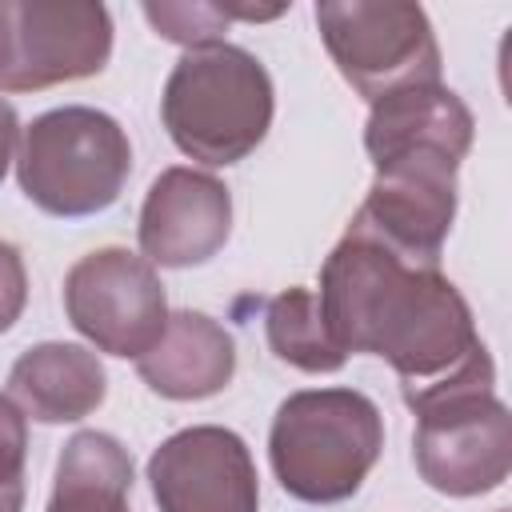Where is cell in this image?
I'll return each mask as SVG.
<instances>
[{"label": "cell", "instance_id": "9", "mask_svg": "<svg viewBox=\"0 0 512 512\" xmlns=\"http://www.w3.org/2000/svg\"><path fill=\"white\" fill-rule=\"evenodd\" d=\"M68 324L120 360H140L168 324V296L156 268L128 248H96L64 276Z\"/></svg>", "mask_w": 512, "mask_h": 512}, {"label": "cell", "instance_id": "14", "mask_svg": "<svg viewBox=\"0 0 512 512\" xmlns=\"http://www.w3.org/2000/svg\"><path fill=\"white\" fill-rule=\"evenodd\" d=\"M132 480V452L112 432L80 428L60 448L44 512H132Z\"/></svg>", "mask_w": 512, "mask_h": 512}, {"label": "cell", "instance_id": "5", "mask_svg": "<svg viewBox=\"0 0 512 512\" xmlns=\"http://www.w3.org/2000/svg\"><path fill=\"white\" fill-rule=\"evenodd\" d=\"M384 452V416L356 388H300L280 400L268 428V460L300 504H344Z\"/></svg>", "mask_w": 512, "mask_h": 512}, {"label": "cell", "instance_id": "8", "mask_svg": "<svg viewBox=\"0 0 512 512\" xmlns=\"http://www.w3.org/2000/svg\"><path fill=\"white\" fill-rule=\"evenodd\" d=\"M112 12L96 0H0V92H44L100 76Z\"/></svg>", "mask_w": 512, "mask_h": 512}, {"label": "cell", "instance_id": "13", "mask_svg": "<svg viewBox=\"0 0 512 512\" xmlns=\"http://www.w3.org/2000/svg\"><path fill=\"white\" fill-rule=\"evenodd\" d=\"M8 396L28 420L76 424L104 404L108 372L92 348L44 340L24 348L8 368Z\"/></svg>", "mask_w": 512, "mask_h": 512}, {"label": "cell", "instance_id": "16", "mask_svg": "<svg viewBox=\"0 0 512 512\" xmlns=\"http://www.w3.org/2000/svg\"><path fill=\"white\" fill-rule=\"evenodd\" d=\"M292 4H236V0H228V4H216V0H192V4H144L140 12H144V20L156 28V36H164V40H172V44H180L184 52H192V48H212V44H224V32H228V24L232 20H252V24H260V20H276V16H284Z\"/></svg>", "mask_w": 512, "mask_h": 512}, {"label": "cell", "instance_id": "17", "mask_svg": "<svg viewBox=\"0 0 512 512\" xmlns=\"http://www.w3.org/2000/svg\"><path fill=\"white\" fill-rule=\"evenodd\" d=\"M24 464H28V416L0 392V512H24Z\"/></svg>", "mask_w": 512, "mask_h": 512}, {"label": "cell", "instance_id": "10", "mask_svg": "<svg viewBox=\"0 0 512 512\" xmlns=\"http://www.w3.org/2000/svg\"><path fill=\"white\" fill-rule=\"evenodd\" d=\"M148 488L160 512H260L256 460L220 424L172 432L148 456Z\"/></svg>", "mask_w": 512, "mask_h": 512}, {"label": "cell", "instance_id": "15", "mask_svg": "<svg viewBox=\"0 0 512 512\" xmlns=\"http://www.w3.org/2000/svg\"><path fill=\"white\" fill-rule=\"evenodd\" d=\"M264 336L280 364H292L308 376H328L344 368V348L332 340L320 300L308 288H284L264 308Z\"/></svg>", "mask_w": 512, "mask_h": 512}, {"label": "cell", "instance_id": "7", "mask_svg": "<svg viewBox=\"0 0 512 512\" xmlns=\"http://www.w3.org/2000/svg\"><path fill=\"white\" fill-rule=\"evenodd\" d=\"M320 40L336 72L368 104L416 88L440 84V44L420 4L404 0H316L312 8Z\"/></svg>", "mask_w": 512, "mask_h": 512}, {"label": "cell", "instance_id": "18", "mask_svg": "<svg viewBox=\"0 0 512 512\" xmlns=\"http://www.w3.org/2000/svg\"><path fill=\"white\" fill-rule=\"evenodd\" d=\"M28 304V272H24V256L16 244H8L0 236V336L20 320Z\"/></svg>", "mask_w": 512, "mask_h": 512}, {"label": "cell", "instance_id": "4", "mask_svg": "<svg viewBox=\"0 0 512 512\" xmlns=\"http://www.w3.org/2000/svg\"><path fill=\"white\" fill-rule=\"evenodd\" d=\"M272 112V76L240 44L184 52L160 96L168 140L204 168H228L252 156L272 128Z\"/></svg>", "mask_w": 512, "mask_h": 512}, {"label": "cell", "instance_id": "1", "mask_svg": "<svg viewBox=\"0 0 512 512\" xmlns=\"http://www.w3.org/2000/svg\"><path fill=\"white\" fill-rule=\"evenodd\" d=\"M316 300L344 356H380L400 376V396L432 388L488 352L464 292L440 268L408 264L352 228L324 256Z\"/></svg>", "mask_w": 512, "mask_h": 512}, {"label": "cell", "instance_id": "3", "mask_svg": "<svg viewBox=\"0 0 512 512\" xmlns=\"http://www.w3.org/2000/svg\"><path fill=\"white\" fill-rule=\"evenodd\" d=\"M416 416L412 460L420 480L452 500L488 496L512 472V416L496 396V364L480 352L456 376L408 392Z\"/></svg>", "mask_w": 512, "mask_h": 512}, {"label": "cell", "instance_id": "6", "mask_svg": "<svg viewBox=\"0 0 512 512\" xmlns=\"http://www.w3.org/2000/svg\"><path fill=\"white\" fill-rule=\"evenodd\" d=\"M132 176L124 124L88 104L40 112L16 148L20 192L56 220H84L112 208Z\"/></svg>", "mask_w": 512, "mask_h": 512}, {"label": "cell", "instance_id": "12", "mask_svg": "<svg viewBox=\"0 0 512 512\" xmlns=\"http://www.w3.org/2000/svg\"><path fill=\"white\" fill-rule=\"evenodd\" d=\"M140 380L164 400H208L236 376V340L208 312H168L160 340L136 360Z\"/></svg>", "mask_w": 512, "mask_h": 512}, {"label": "cell", "instance_id": "11", "mask_svg": "<svg viewBox=\"0 0 512 512\" xmlns=\"http://www.w3.org/2000/svg\"><path fill=\"white\" fill-rule=\"evenodd\" d=\"M232 236V192L212 172L172 164L164 168L140 204L136 244L156 268L208 264Z\"/></svg>", "mask_w": 512, "mask_h": 512}, {"label": "cell", "instance_id": "2", "mask_svg": "<svg viewBox=\"0 0 512 512\" xmlns=\"http://www.w3.org/2000/svg\"><path fill=\"white\" fill-rule=\"evenodd\" d=\"M472 136L468 104L444 84H416L376 100L364 124V152L376 176L348 228L408 264L440 268Z\"/></svg>", "mask_w": 512, "mask_h": 512}, {"label": "cell", "instance_id": "19", "mask_svg": "<svg viewBox=\"0 0 512 512\" xmlns=\"http://www.w3.org/2000/svg\"><path fill=\"white\" fill-rule=\"evenodd\" d=\"M20 116H16V108L0 96V184H4V176H8V164L16 160V148H20Z\"/></svg>", "mask_w": 512, "mask_h": 512}, {"label": "cell", "instance_id": "20", "mask_svg": "<svg viewBox=\"0 0 512 512\" xmlns=\"http://www.w3.org/2000/svg\"><path fill=\"white\" fill-rule=\"evenodd\" d=\"M500 512H508V508H500Z\"/></svg>", "mask_w": 512, "mask_h": 512}]
</instances>
